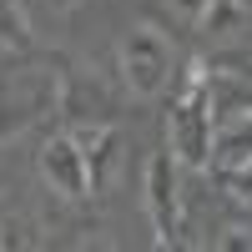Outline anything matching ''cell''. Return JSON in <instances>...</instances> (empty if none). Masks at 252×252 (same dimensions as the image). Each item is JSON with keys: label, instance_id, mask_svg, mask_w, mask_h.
<instances>
[{"label": "cell", "instance_id": "obj_8", "mask_svg": "<svg viewBox=\"0 0 252 252\" xmlns=\"http://www.w3.org/2000/svg\"><path fill=\"white\" fill-rule=\"evenodd\" d=\"M0 46H10V51H26V46H31L26 15H20L15 0H0Z\"/></svg>", "mask_w": 252, "mask_h": 252}, {"label": "cell", "instance_id": "obj_3", "mask_svg": "<svg viewBox=\"0 0 252 252\" xmlns=\"http://www.w3.org/2000/svg\"><path fill=\"white\" fill-rule=\"evenodd\" d=\"M40 172H46V182L56 187L61 197H71V202H81V197H91V166H86V152H81V141H76V131H56L46 146H40Z\"/></svg>", "mask_w": 252, "mask_h": 252}, {"label": "cell", "instance_id": "obj_4", "mask_svg": "<svg viewBox=\"0 0 252 252\" xmlns=\"http://www.w3.org/2000/svg\"><path fill=\"white\" fill-rule=\"evenodd\" d=\"M146 212H152L157 242L172 247L182 232V212H177V172L166 152H152V161H146Z\"/></svg>", "mask_w": 252, "mask_h": 252}, {"label": "cell", "instance_id": "obj_7", "mask_svg": "<svg viewBox=\"0 0 252 252\" xmlns=\"http://www.w3.org/2000/svg\"><path fill=\"white\" fill-rule=\"evenodd\" d=\"M242 20H247V5H242V0H212V5H207V15L197 20V31L222 35V31H237Z\"/></svg>", "mask_w": 252, "mask_h": 252}, {"label": "cell", "instance_id": "obj_10", "mask_svg": "<svg viewBox=\"0 0 252 252\" xmlns=\"http://www.w3.org/2000/svg\"><path fill=\"white\" fill-rule=\"evenodd\" d=\"M222 182L232 187L237 197H252V161H247V166H237V172H222Z\"/></svg>", "mask_w": 252, "mask_h": 252}, {"label": "cell", "instance_id": "obj_5", "mask_svg": "<svg viewBox=\"0 0 252 252\" xmlns=\"http://www.w3.org/2000/svg\"><path fill=\"white\" fill-rule=\"evenodd\" d=\"M217 157H222V172H237V166L252 161V111L232 116L217 131Z\"/></svg>", "mask_w": 252, "mask_h": 252}, {"label": "cell", "instance_id": "obj_11", "mask_svg": "<svg viewBox=\"0 0 252 252\" xmlns=\"http://www.w3.org/2000/svg\"><path fill=\"white\" fill-rule=\"evenodd\" d=\"M172 5H177V10L187 15V20H192V26H197V20L207 15V5H212V0H172Z\"/></svg>", "mask_w": 252, "mask_h": 252}, {"label": "cell", "instance_id": "obj_12", "mask_svg": "<svg viewBox=\"0 0 252 252\" xmlns=\"http://www.w3.org/2000/svg\"><path fill=\"white\" fill-rule=\"evenodd\" d=\"M46 5H51L56 15H66V10H76V5H81V0H46Z\"/></svg>", "mask_w": 252, "mask_h": 252}, {"label": "cell", "instance_id": "obj_9", "mask_svg": "<svg viewBox=\"0 0 252 252\" xmlns=\"http://www.w3.org/2000/svg\"><path fill=\"white\" fill-rule=\"evenodd\" d=\"M0 247H35V237H26L20 222H0Z\"/></svg>", "mask_w": 252, "mask_h": 252}, {"label": "cell", "instance_id": "obj_2", "mask_svg": "<svg viewBox=\"0 0 252 252\" xmlns=\"http://www.w3.org/2000/svg\"><path fill=\"white\" fill-rule=\"evenodd\" d=\"M121 76L136 96H157L172 81V51H166V40L157 31H146V26L131 31L126 46H121Z\"/></svg>", "mask_w": 252, "mask_h": 252}, {"label": "cell", "instance_id": "obj_6", "mask_svg": "<svg viewBox=\"0 0 252 252\" xmlns=\"http://www.w3.org/2000/svg\"><path fill=\"white\" fill-rule=\"evenodd\" d=\"M76 141H81V152H86V166H91V182H101V166H106L111 146H116V131H111L106 121H96V126H86V131H76Z\"/></svg>", "mask_w": 252, "mask_h": 252}, {"label": "cell", "instance_id": "obj_1", "mask_svg": "<svg viewBox=\"0 0 252 252\" xmlns=\"http://www.w3.org/2000/svg\"><path fill=\"white\" fill-rule=\"evenodd\" d=\"M172 141L192 166H207V152H212V91H207V66L202 61H187L177 111H172Z\"/></svg>", "mask_w": 252, "mask_h": 252}]
</instances>
